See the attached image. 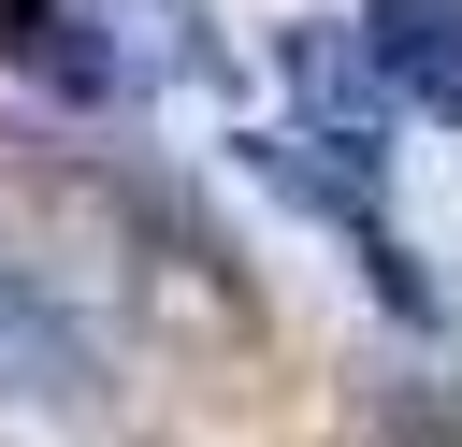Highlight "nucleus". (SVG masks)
Instances as JSON below:
<instances>
[{"label": "nucleus", "mask_w": 462, "mask_h": 447, "mask_svg": "<svg viewBox=\"0 0 462 447\" xmlns=\"http://www.w3.org/2000/svg\"><path fill=\"white\" fill-rule=\"evenodd\" d=\"M375 58H390V87L419 115L462 130V0H375Z\"/></svg>", "instance_id": "4"}, {"label": "nucleus", "mask_w": 462, "mask_h": 447, "mask_svg": "<svg viewBox=\"0 0 462 447\" xmlns=\"http://www.w3.org/2000/svg\"><path fill=\"white\" fill-rule=\"evenodd\" d=\"M274 58H289V87H303L318 144L375 173V159H390V101H404V87H390V58H375V43H346V29H289Z\"/></svg>", "instance_id": "2"}, {"label": "nucleus", "mask_w": 462, "mask_h": 447, "mask_svg": "<svg viewBox=\"0 0 462 447\" xmlns=\"http://www.w3.org/2000/svg\"><path fill=\"white\" fill-rule=\"evenodd\" d=\"M0 389L43 404V418H87V404H101V346H87V317H72L29 260H0Z\"/></svg>", "instance_id": "1"}, {"label": "nucleus", "mask_w": 462, "mask_h": 447, "mask_svg": "<svg viewBox=\"0 0 462 447\" xmlns=\"http://www.w3.org/2000/svg\"><path fill=\"white\" fill-rule=\"evenodd\" d=\"M361 418H375L390 447H462V404H448L433 375H375V389H361Z\"/></svg>", "instance_id": "5"}, {"label": "nucleus", "mask_w": 462, "mask_h": 447, "mask_svg": "<svg viewBox=\"0 0 462 447\" xmlns=\"http://www.w3.org/2000/svg\"><path fill=\"white\" fill-rule=\"evenodd\" d=\"M0 58H14V72H43L58 101H116V87H130V58L101 43V14H87V0H0Z\"/></svg>", "instance_id": "3"}]
</instances>
